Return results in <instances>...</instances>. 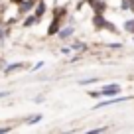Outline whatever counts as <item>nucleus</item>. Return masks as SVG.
<instances>
[{
  "mask_svg": "<svg viewBox=\"0 0 134 134\" xmlns=\"http://www.w3.org/2000/svg\"><path fill=\"white\" fill-rule=\"evenodd\" d=\"M12 2L14 4H22V0H12Z\"/></svg>",
  "mask_w": 134,
  "mask_h": 134,
  "instance_id": "nucleus-12",
  "label": "nucleus"
},
{
  "mask_svg": "<svg viewBox=\"0 0 134 134\" xmlns=\"http://www.w3.org/2000/svg\"><path fill=\"white\" fill-rule=\"evenodd\" d=\"M38 120H42V114H36V116H32V118H28V124H36Z\"/></svg>",
  "mask_w": 134,
  "mask_h": 134,
  "instance_id": "nucleus-5",
  "label": "nucleus"
},
{
  "mask_svg": "<svg viewBox=\"0 0 134 134\" xmlns=\"http://www.w3.org/2000/svg\"><path fill=\"white\" fill-rule=\"evenodd\" d=\"M71 34H73L71 28H69V30H63V32H61V38H67V36H71Z\"/></svg>",
  "mask_w": 134,
  "mask_h": 134,
  "instance_id": "nucleus-9",
  "label": "nucleus"
},
{
  "mask_svg": "<svg viewBox=\"0 0 134 134\" xmlns=\"http://www.w3.org/2000/svg\"><path fill=\"white\" fill-rule=\"evenodd\" d=\"M93 24H95V28H107V30H113L114 32V26L113 24H109V22L105 20V18H103V14H97L95 18H93Z\"/></svg>",
  "mask_w": 134,
  "mask_h": 134,
  "instance_id": "nucleus-1",
  "label": "nucleus"
},
{
  "mask_svg": "<svg viewBox=\"0 0 134 134\" xmlns=\"http://www.w3.org/2000/svg\"><path fill=\"white\" fill-rule=\"evenodd\" d=\"M120 93V85H107V87H103V91H100V95H107V97H114Z\"/></svg>",
  "mask_w": 134,
  "mask_h": 134,
  "instance_id": "nucleus-2",
  "label": "nucleus"
},
{
  "mask_svg": "<svg viewBox=\"0 0 134 134\" xmlns=\"http://www.w3.org/2000/svg\"><path fill=\"white\" fill-rule=\"evenodd\" d=\"M34 22H38V18H36V16H30V18H28V20H26V22H24V26H32V24H34Z\"/></svg>",
  "mask_w": 134,
  "mask_h": 134,
  "instance_id": "nucleus-6",
  "label": "nucleus"
},
{
  "mask_svg": "<svg viewBox=\"0 0 134 134\" xmlns=\"http://www.w3.org/2000/svg\"><path fill=\"white\" fill-rule=\"evenodd\" d=\"M59 22H61V18L55 16L53 24H51V26H49V30H47V34H49V36H53V34H57V32H59Z\"/></svg>",
  "mask_w": 134,
  "mask_h": 134,
  "instance_id": "nucleus-3",
  "label": "nucleus"
},
{
  "mask_svg": "<svg viewBox=\"0 0 134 134\" xmlns=\"http://www.w3.org/2000/svg\"><path fill=\"white\" fill-rule=\"evenodd\" d=\"M124 26H126V30H128V32H132V34H134V20H130V22H126V24H124Z\"/></svg>",
  "mask_w": 134,
  "mask_h": 134,
  "instance_id": "nucleus-7",
  "label": "nucleus"
},
{
  "mask_svg": "<svg viewBox=\"0 0 134 134\" xmlns=\"http://www.w3.org/2000/svg\"><path fill=\"white\" fill-rule=\"evenodd\" d=\"M10 130V126H2V128H0V134H4V132H8Z\"/></svg>",
  "mask_w": 134,
  "mask_h": 134,
  "instance_id": "nucleus-10",
  "label": "nucleus"
},
{
  "mask_svg": "<svg viewBox=\"0 0 134 134\" xmlns=\"http://www.w3.org/2000/svg\"><path fill=\"white\" fill-rule=\"evenodd\" d=\"M20 67H24V65H22V63H14V65H10L6 71H14V69H20Z\"/></svg>",
  "mask_w": 134,
  "mask_h": 134,
  "instance_id": "nucleus-8",
  "label": "nucleus"
},
{
  "mask_svg": "<svg viewBox=\"0 0 134 134\" xmlns=\"http://www.w3.org/2000/svg\"><path fill=\"white\" fill-rule=\"evenodd\" d=\"M43 14H46V4H43V2H40V4H38V8H36V18L40 20V18H42Z\"/></svg>",
  "mask_w": 134,
  "mask_h": 134,
  "instance_id": "nucleus-4",
  "label": "nucleus"
},
{
  "mask_svg": "<svg viewBox=\"0 0 134 134\" xmlns=\"http://www.w3.org/2000/svg\"><path fill=\"white\" fill-rule=\"evenodd\" d=\"M2 97H8V91H0V99Z\"/></svg>",
  "mask_w": 134,
  "mask_h": 134,
  "instance_id": "nucleus-11",
  "label": "nucleus"
}]
</instances>
